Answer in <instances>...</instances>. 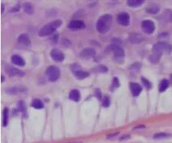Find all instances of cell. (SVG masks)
Wrapping results in <instances>:
<instances>
[{"instance_id":"cell-1","label":"cell","mask_w":172,"mask_h":143,"mask_svg":"<svg viewBox=\"0 0 172 143\" xmlns=\"http://www.w3.org/2000/svg\"><path fill=\"white\" fill-rule=\"evenodd\" d=\"M112 23V16L110 14L103 15L98 19L96 24L97 30L101 34L107 33L110 30Z\"/></svg>"},{"instance_id":"cell-2","label":"cell","mask_w":172,"mask_h":143,"mask_svg":"<svg viewBox=\"0 0 172 143\" xmlns=\"http://www.w3.org/2000/svg\"><path fill=\"white\" fill-rule=\"evenodd\" d=\"M62 25V20H57L53 21L51 23H47L45 26H43L39 31V36L40 37H46V36H50L53 34L55 32L58 28H59Z\"/></svg>"},{"instance_id":"cell-3","label":"cell","mask_w":172,"mask_h":143,"mask_svg":"<svg viewBox=\"0 0 172 143\" xmlns=\"http://www.w3.org/2000/svg\"><path fill=\"white\" fill-rule=\"evenodd\" d=\"M172 50V47L170 44L166 43V42H158L157 44H155L153 48V51L155 52H158L160 53H165L166 54H169Z\"/></svg>"},{"instance_id":"cell-4","label":"cell","mask_w":172,"mask_h":143,"mask_svg":"<svg viewBox=\"0 0 172 143\" xmlns=\"http://www.w3.org/2000/svg\"><path fill=\"white\" fill-rule=\"evenodd\" d=\"M46 75L50 82H55L60 77V70L57 66H50L46 70Z\"/></svg>"},{"instance_id":"cell-5","label":"cell","mask_w":172,"mask_h":143,"mask_svg":"<svg viewBox=\"0 0 172 143\" xmlns=\"http://www.w3.org/2000/svg\"><path fill=\"white\" fill-rule=\"evenodd\" d=\"M110 49H111V50L113 51L114 53V59L117 61L122 62L124 57V50H123L122 47H120L119 44H111Z\"/></svg>"},{"instance_id":"cell-6","label":"cell","mask_w":172,"mask_h":143,"mask_svg":"<svg viewBox=\"0 0 172 143\" xmlns=\"http://www.w3.org/2000/svg\"><path fill=\"white\" fill-rule=\"evenodd\" d=\"M141 28L145 33L152 34L155 30V24L152 20H146L141 23Z\"/></svg>"},{"instance_id":"cell-7","label":"cell","mask_w":172,"mask_h":143,"mask_svg":"<svg viewBox=\"0 0 172 143\" xmlns=\"http://www.w3.org/2000/svg\"><path fill=\"white\" fill-rule=\"evenodd\" d=\"M5 71L12 77H22L24 75V71H21L20 70L17 69L16 67H13L12 66H5Z\"/></svg>"},{"instance_id":"cell-8","label":"cell","mask_w":172,"mask_h":143,"mask_svg":"<svg viewBox=\"0 0 172 143\" xmlns=\"http://www.w3.org/2000/svg\"><path fill=\"white\" fill-rule=\"evenodd\" d=\"M117 21L122 26H127L130 22V16L127 12H121L118 15Z\"/></svg>"},{"instance_id":"cell-9","label":"cell","mask_w":172,"mask_h":143,"mask_svg":"<svg viewBox=\"0 0 172 143\" xmlns=\"http://www.w3.org/2000/svg\"><path fill=\"white\" fill-rule=\"evenodd\" d=\"M84 28H85V23L80 20H71L68 24V28L71 30H80V29H83Z\"/></svg>"},{"instance_id":"cell-10","label":"cell","mask_w":172,"mask_h":143,"mask_svg":"<svg viewBox=\"0 0 172 143\" xmlns=\"http://www.w3.org/2000/svg\"><path fill=\"white\" fill-rule=\"evenodd\" d=\"M50 56H51L52 59L57 62H62L64 60V55H63V52L57 49H54L50 52Z\"/></svg>"},{"instance_id":"cell-11","label":"cell","mask_w":172,"mask_h":143,"mask_svg":"<svg viewBox=\"0 0 172 143\" xmlns=\"http://www.w3.org/2000/svg\"><path fill=\"white\" fill-rule=\"evenodd\" d=\"M18 44L22 46L27 47V48L31 47V40L29 35L26 33L21 34L20 37H18Z\"/></svg>"},{"instance_id":"cell-12","label":"cell","mask_w":172,"mask_h":143,"mask_svg":"<svg viewBox=\"0 0 172 143\" xmlns=\"http://www.w3.org/2000/svg\"><path fill=\"white\" fill-rule=\"evenodd\" d=\"M80 55L83 58H91V57H93L96 55V51L93 48H86L81 50Z\"/></svg>"},{"instance_id":"cell-13","label":"cell","mask_w":172,"mask_h":143,"mask_svg":"<svg viewBox=\"0 0 172 143\" xmlns=\"http://www.w3.org/2000/svg\"><path fill=\"white\" fill-rule=\"evenodd\" d=\"M130 88H131V93H132V95H134V96H138V95L141 94V91H142L141 87L136 82H131L130 83Z\"/></svg>"},{"instance_id":"cell-14","label":"cell","mask_w":172,"mask_h":143,"mask_svg":"<svg viewBox=\"0 0 172 143\" xmlns=\"http://www.w3.org/2000/svg\"><path fill=\"white\" fill-rule=\"evenodd\" d=\"M144 40L143 36L139 33H131L129 36V40L133 44H139Z\"/></svg>"},{"instance_id":"cell-15","label":"cell","mask_w":172,"mask_h":143,"mask_svg":"<svg viewBox=\"0 0 172 143\" xmlns=\"http://www.w3.org/2000/svg\"><path fill=\"white\" fill-rule=\"evenodd\" d=\"M12 61L15 65L18 66H24L25 65V61L22 57L19 56V55H13L12 57Z\"/></svg>"},{"instance_id":"cell-16","label":"cell","mask_w":172,"mask_h":143,"mask_svg":"<svg viewBox=\"0 0 172 143\" xmlns=\"http://www.w3.org/2000/svg\"><path fill=\"white\" fill-rule=\"evenodd\" d=\"M69 99L73 100L75 102H78L80 101V91L76 89H74V90H71L69 93Z\"/></svg>"},{"instance_id":"cell-17","label":"cell","mask_w":172,"mask_h":143,"mask_svg":"<svg viewBox=\"0 0 172 143\" xmlns=\"http://www.w3.org/2000/svg\"><path fill=\"white\" fill-rule=\"evenodd\" d=\"M162 53H158V52H155V51H153V53L150 55L149 57V61H151L152 63H156L160 60L161 57H162Z\"/></svg>"},{"instance_id":"cell-18","label":"cell","mask_w":172,"mask_h":143,"mask_svg":"<svg viewBox=\"0 0 172 143\" xmlns=\"http://www.w3.org/2000/svg\"><path fill=\"white\" fill-rule=\"evenodd\" d=\"M8 118H9V110L7 108H4L3 112V125L6 127L8 124Z\"/></svg>"},{"instance_id":"cell-19","label":"cell","mask_w":172,"mask_h":143,"mask_svg":"<svg viewBox=\"0 0 172 143\" xmlns=\"http://www.w3.org/2000/svg\"><path fill=\"white\" fill-rule=\"evenodd\" d=\"M143 0H128L127 1V5L131 7H138L141 6L144 3Z\"/></svg>"},{"instance_id":"cell-20","label":"cell","mask_w":172,"mask_h":143,"mask_svg":"<svg viewBox=\"0 0 172 143\" xmlns=\"http://www.w3.org/2000/svg\"><path fill=\"white\" fill-rule=\"evenodd\" d=\"M74 75L76 76V78L78 79H83V78H85L89 76V73L85 71H82V70H76L74 72Z\"/></svg>"},{"instance_id":"cell-21","label":"cell","mask_w":172,"mask_h":143,"mask_svg":"<svg viewBox=\"0 0 172 143\" xmlns=\"http://www.w3.org/2000/svg\"><path fill=\"white\" fill-rule=\"evenodd\" d=\"M32 106L33 107L36 109H42L44 108V104L42 103V101L39 99H34L32 102Z\"/></svg>"},{"instance_id":"cell-22","label":"cell","mask_w":172,"mask_h":143,"mask_svg":"<svg viewBox=\"0 0 172 143\" xmlns=\"http://www.w3.org/2000/svg\"><path fill=\"white\" fill-rule=\"evenodd\" d=\"M23 8H24V11L28 14L31 15V14L33 13V7L31 3H24V5H23Z\"/></svg>"},{"instance_id":"cell-23","label":"cell","mask_w":172,"mask_h":143,"mask_svg":"<svg viewBox=\"0 0 172 143\" xmlns=\"http://www.w3.org/2000/svg\"><path fill=\"white\" fill-rule=\"evenodd\" d=\"M169 86V81L166 79H163L162 82H160L159 85V91L160 92H163L167 89V87Z\"/></svg>"},{"instance_id":"cell-24","label":"cell","mask_w":172,"mask_h":143,"mask_svg":"<svg viewBox=\"0 0 172 143\" xmlns=\"http://www.w3.org/2000/svg\"><path fill=\"white\" fill-rule=\"evenodd\" d=\"M158 11H159V7L157 5H151L150 7H148L147 9H146V11L150 14H156L158 12Z\"/></svg>"},{"instance_id":"cell-25","label":"cell","mask_w":172,"mask_h":143,"mask_svg":"<svg viewBox=\"0 0 172 143\" xmlns=\"http://www.w3.org/2000/svg\"><path fill=\"white\" fill-rule=\"evenodd\" d=\"M169 133H156L154 134V139H162V138H166L170 137Z\"/></svg>"},{"instance_id":"cell-26","label":"cell","mask_w":172,"mask_h":143,"mask_svg":"<svg viewBox=\"0 0 172 143\" xmlns=\"http://www.w3.org/2000/svg\"><path fill=\"white\" fill-rule=\"evenodd\" d=\"M17 107H18L19 111H20V112L24 113L26 112V106H25V104L24 101H19L17 104Z\"/></svg>"},{"instance_id":"cell-27","label":"cell","mask_w":172,"mask_h":143,"mask_svg":"<svg viewBox=\"0 0 172 143\" xmlns=\"http://www.w3.org/2000/svg\"><path fill=\"white\" fill-rule=\"evenodd\" d=\"M110 104V98L108 97V96H106L105 98H104V99H103V101H102L103 106H104V107H109Z\"/></svg>"},{"instance_id":"cell-28","label":"cell","mask_w":172,"mask_h":143,"mask_svg":"<svg viewBox=\"0 0 172 143\" xmlns=\"http://www.w3.org/2000/svg\"><path fill=\"white\" fill-rule=\"evenodd\" d=\"M112 86H113V90L115 88H117V87H119V79L117 78H114Z\"/></svg>"},{"instance_id":"cell-29","label":"cell","mask_w":172,"mask_h":143,"mask_svg":"<svg viewBox=\"0 0 172 143\" xmlns=\"http://www.w3.org/2000/svg\"><path fill=\"white\" fill-rule=\"evenodd\" d=\"M141 79H142V82H143V83H144V85H145V86L147 87V88H151V83L148 82V81L146 79V78H142Z\"/></svg>"},{"instance_id":"cell-30","label":"cell","mask_w":172,"mask_h":143,"mask_svg":"<svg viewBox=\"0 0 172 143\" xmlns=\"http://www.w3.org/2000/svg\"><path fill=\"white\" fill-rule=\"evenodd\" d=\"M97 70L100 72H102V73H104V72H107V68L105 66H100L97 68Z\"/></svg>"},{"instance_id":"cell-31","label":"cell","mask_w":172,"mask_h":143,"mask_svg":"<svg viewBox=\"0 0 172 143\" xmlns=\"http://www.w3.org/2000/svg\"><path fill=\"white\" fill-rule=\"evenodd\" d=\"M118 134H119V133H114L110 134V135H108V136L107 137V139H110V138H115V137H117V136H118Z\"/></svg>"},{"instance_id":"cell-32","label":"cell","mask_w":172,"mask_h":143,"mask_svg":"<svg viewBox=\"0 0 172 143\" xmlns=\"http://www.w3.org/2000/svg\"><path fill=\"white\" fill-rule=\"evenodd\" d=\"M128 138H130V135H124V136H123V137H121L120 138V141L126 140V139H128Z\"/></svg>"},{"instance_id":"cell-33","label":"cell","mask_w":172,"mask_h":143,"mask_svg":"<svg viewBox=\"0 0 172 143\" xmlns=\"http://www.w3.org/2000/svg\"><path fill=\"white\" fill-rule=\"evenodd\" d=\"M96 95L98 99H101V91H100V90H97V89L96 90Z\"/></svg>"},{"instance_id":"cell-34","label":"cell","mask_w":172,"mask_h":143,"mask_svg":"<svg viewBox=\"0 0 172 143\" xmlns=\"http://www.w3.org/2000/svg\"><path fill=\"white\" fill-rule=\"evenodd\" d=\"M143 128H145V126H144V125H141V126H137V127H136V128H135V129H143Z\"/></svg>"},{"instance_id":"cell-35","label":"cell","mask_w":172,"mask_h":143,"mask_svg":"<svg viewBox=\"0 0 172 143\" xmlns=\"http://www.w3.org/2000/svg\"><path fill=\"white\" fill-rule=\"evenodd\" d=\"M1 7H2V13H3V10H4V6H3V4H2L1 5Z\"/></svg>"},{"instance_id":"cell-36","label":"cell","mask_w":172,"mask_h":143,"mask_svg":"<svg viewBox=\"0 0 172 143\" xmlns=\"http://www.w3.org/2000/svg\"><path fill=\"white\" fill-rule=\"evenodd\" d=\"M171 83H172V74L171 75Z\"/></svg>"},{"instance_id":"cell-37","label":"cell","mask_w":172,"mask_h":143,"mask_svg":"<svg viewBox=\"0 0 172 143\" xmlns=\"http://www.w3.org/2000/svg\"><path fill=\"white\" fill-rule=\"evenodd\" d=\"M171 20L172 21V15H171Z\"/></svg>"}]
</instances>
